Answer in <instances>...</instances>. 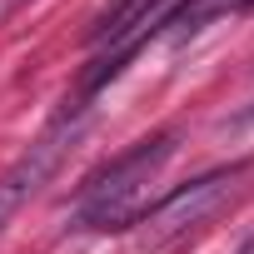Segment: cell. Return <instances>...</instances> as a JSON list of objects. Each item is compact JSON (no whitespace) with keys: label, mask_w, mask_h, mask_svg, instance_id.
Instances as JSON below:
<instances>
[{"label":"cell","mask_w":254,"mask_h":254,"mask_svg":"<svg viewBox=\"0 0 254 254\" xmlns=\"http://www.w3.org/2000/svg\"><path fill=\"white\" fill-rule=\"evenodd\" d=\"M170 155H175V135H155V140H140L125 155H115L105 170H95L85 180L75 224L80 229H130L145 214V194H150L155 175L170 165Z\"/></svg>","instance_id":"obj_1"},{"label":"cell","mask_w":254,"mask_h":254,"mask_svg":"<svg viewBox=\"0 0 254 254\" xmlns=\"http://www.w3.org/2000/svg\"><path fill=\"white\" fill-rule=\"evenodd\" d=\"M165 10H170V0H110V5L90 20L85 45H95V50H105V55L80 75V90H75L80 105H85L90 95H100L125 65H130L145 40L160 35V15H165Z\"/></svg>","instance_id":"obj_2"},{"label":"cell","mask_w":254,"mask_h":254,"mask_svg":"<svg viewBox=\"0 0 254 254\" xmlns=\"http://www.w3.org/2000/svg\"><path fill=\"white\" fill-rule=\"evenodd\" d=\"M234 180H239V165H229V170H209V175L180 185L175 194H165L155 209H145V214L135 219L140 244H145V249H165V244H175L180 234H190L194 224H204V219L229 199Z\"/></svg>","instance_id":"obj_3"},{"label":"cell","mask_w":254,"mask_h":254,"mask_svg":"<svg viewBox=\"0 0 254 254\" xmlns=\"http://www.w3.org/2000/svg\"><path fill=\"white\" fill-rule=\"evenodd\" d=\"M75 135H80V120H75V110H65L50 130L0 175V229L10 224V214L30 199V194H40L45 185H50V175L60 170V160L70 155V145H75Z\"/></svg>","instance_id":"obj_4"},{"label":"cell","mask_w":254,"mask_h":254,"mask_svg":"<svg viewBox=\"0 0 254 254\" xmlns=\"http://www.w3.org/2000/svg\"><path fill=\"white\" fill-rule=\"evenodd\" d=\"M249 125H254V100H249V105H244L234 120H224V130H249Z\"/></svg>","instance_id":"obj_5"},{"label":"cell","mask_w":254,"mask_h":254,"mask_svg":"<svg viewBox=\"0 0 254 254\" xmlns=\"http://www.w3.org/2000/svg\"><path fill=\"white\" fill-rule=\"evenodd\" d=\"M239 254H254V234H249V239H244V244H239Z\"/></svg>","instance_id":"obj_6"}]
</instances>
